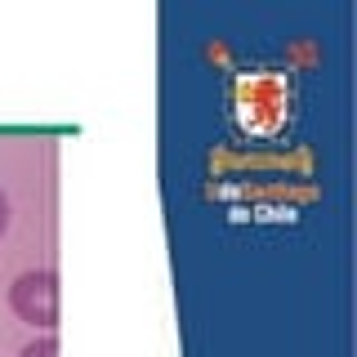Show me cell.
Returning a JSON list of instances; mask_svg holds the SVG:
<instances>
[{"label":"cell","mask_w":357,"mask_h":357,"mask_svg":"<svg viewBox=\"0 0 357 357\" xmlns=\"http://www.w3.org/2000/svg\"><path fill=\"white\" fill-rule=\"evenodd\" d=\"M9 308H14L18 321L36 331H54L59 326V277L45 273V268H31L22 273L14 286H9Z\"/></svg>","instance_id":"cell-1"},{"label":"cell","mask_w":357,"mask_h":357,"mask_svg":"<svg viewBox=\"0 0 357 357\" xmlns=\"http://www.w3.org/2000/svg\"><path fill=\"white\" fill-rule=\"evenodd\" d=\"M18 357H59V340H54V335H40V340L22 344Z\"/></svg>","instance_id":"cell-2"},{"label":"cell","mask_w":357,"mask_h":357,"mask_svg":"<svg viewBox=\"0 0 357 357\" xmlns=\"http://www.w3.org/2000/svg\"><path fill=\"white\" fill-rule=\"evenodd\" d=\"M9 232V197H5V188H0V237Z\"/></svg>","instance_id":"cell-3"}]
</instances>
